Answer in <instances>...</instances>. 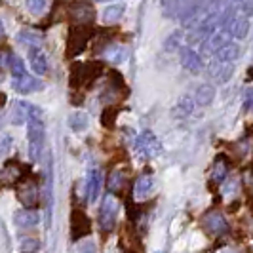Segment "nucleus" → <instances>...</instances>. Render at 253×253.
Returning <instances> with one entry per match:
<instances>
[{
    "mask_svg": "<svg viewBox=\"0 0 253 253\" xmlns=\"http://www.w3.org/2000/svg\"><path fill=\"white\" fill-rule=\"evenodd\" d=\"M19 42L27 44L29 48H40V44H42V37H40L38 33H35V31L25 29V31H21V33H19Z\"/></svg>",
    "mask_w": 253,
    "mask_h": 253,
    "instance_id": "nucleus-22",
    "label": "nucleus"
},
{
    "mask_svg": "<svg viewBox=\"0 0 253 253\" xmlns=\"http://www.w3.org/2000/svg\"><path fill=\"white\" fill-rule=\"evenodd\" d=\"M29 114H31V103L13 101L12 111H10L12 124H15V126H21L23 122H27V120H29Z\"/></svg>",
    "mask_w": 253,
    "mask_h": 253,
    "instance_id": "nucleus-13",
    "label": "nucleus"
},
{
    "mask_svg": "<svg viewBox=\"0 0 253 253\" xmlns=\"http://www.w3.org/2000/svg\"><path fill=\"white\" fill-rule=\"evenodd\" d=\"M181 2L183 0H162V6H164V10L169 15H173V13H177V8L181 6Z\"/></svg>",
    "mask_w": 253,
    "mask_h": 253,
    "instance_id": "nucleus-29",
    "label": "nucleus"
},
{
    "mask_svg": "<svg viewBox=\"0 0 253 253\" xmlns=\"http://www.w3.org/2000/svg\"><path fill=\"white\" fill-rule=\"evenodd\" d=\"M244 109L253 111V88H248L246 93H244Z\"/></svg>",
    "mask_w": 253,
    "mask_h": 253,
    "instance_id": "nucleus-30",
    "label": "nucleus"
},
{
    "mask_svg": "<svg viewBox=\"0 0 253 253\" xmlns=\"http://www.w3.org/2000/svg\"><path fill=\"white\" fill-rule=\"evenodd\" d=\"M17 198L19 202L25 206L27 210H35L38 206V187L37 183L33 181H27L23 183L19 189H17Z\"/></svg>",
    "mask_w": 253,
    "mask_h": 253,
    "instance_id": "nucleus-7",
    "label": "nucleus"
},
{
    "mask_svg": "<svg viewBox=\"0 0 253 253\" xmlns=\"http://www.w3.org/2000/svg\"><path fill=\"white\" fill-rule=\"evenodd\" d=\"M192 109H194V99H190V97H183V99L175 105V109H173V116H175V118H183V116H187V114L192 113Z\"/></svg>",
    "mask_w": 253,
    "mask_h": 253,
    "instance_id": "nucleus-24",
    "label": "nucleus"
},
{
    "mask_svg": "<svg viewBox=\"0 0 253 253\" xmlns=\"http://www.w3.org/2000/svg\"><path fill=\"white\" fill-rule=\"evenodd\" d=\"M202 225L213 236H221V234H225L228 230L227 219L223 217V213H219V211H208L202 219Z\"/></svg>",
    "mask_w": 253,
    "mask_h": 253,
    "instance_id": "nucleus-4",
    "label": "nucleus"
},
{
    "mask_svg": "<svg viewBox=\"0 0 253 253\" xmlns=\"http://www.w3.org/2000/svg\"><path fill=\"white\" fill-rule=\"evenodd\" d=\"M126 57H127V50L124 46H118V44L107 51V59H109V61H114V63H120V61H124Z\"/></svg>",
    "mask_w": 253,
    "mask_h": 253,
    "instance_id": "nucleus-25",
    "label": "nucleus"
},
{
    "mask_svg": "<svg viewBox=\"0 0 253 253\" xmlns=\"http://www.w3.org/2000/svg\"><path fill=\"white\" fill-rule=\"evenodd\" d=\"M152 189H154V177L152 175H141L135 183H133V196L137 200H145L151 196Z\"/></svg>",
    "mask_w": 253,
    "mask_h": 253,
    "instance_id": "nucleus-11",
    "label": "nucleus"
},
{
    "mask_svg": "<svg viewBox=\"0 0 253 253\" xmlns=\"http://www.w3.org/2000/svg\"><path fill=\"white\" fill-rule=\"evenodd\" d=\"M13 89L19 91V93H33V91L42 89V82L38 78H35L33 75L25 73V75L13 78Z\"/></svg>",
    "mask_w": 253,
    "mask_h": 253,
    "instance_id": "nucleus-8",
    "label": "nucleus"
},
{
    "mask_svg": "<svg viewBox=\"0 0 253 253\" xmlns=\"http://www.w3.org/2000/svg\"><path fill=\"white\" fill-rule=\"evenodd\" d=\"M10 69H12V75L13 78H17V76L25 75V65H23V61L17 57V55H12V61H10Z\"/></svg>",
    "mask_w": 253,
    "mask_h": 253,
    "instance_id": "nucleus-26",
    "label": "nucleus"
},
{
    "mask_svg": "<svg viewBox=\"0 0 253 253\" xmlns=\"http://www.w3.org/2000/svg\"><path fill=\"white\" fill-rule=\"evenodd\" d=\"M23 173L25 169L19 162H13V160L6 162L0 169V187H13L23 179Z\"/></svg>",
    "mask_w": 253,
    "mask_h": 253,
    "instance_id": "nucleus-3",
    "label": "nucleus"
},
{
    "mask_svg": "<svg viewBox=\"0 0 253 253\" xmlns=\"http://www.w3.org/2000/svg\"><path fill=\"white\" fill-rule=\"evenodd\" d=\"M116 217H118V202L109 192L103 200L101 210H99V225H101L103 232H111L116 227Z\"/></svg>",
    "mask_w": 253,
    "mask_h": 253,
    "instance_id": "nucleus-2",
    "label": "nucleus"
},
{
    "mask_svg": "<svg viewBox=\"0 0 253 253\" xmlns=\"http://www.w3.org/2000/svg\"><path fill=\"white\" fill-rule=\"evenodd\" d=\"M124 10H126V6H124V4H113V6H107V8L103 10V13H101L103 23L111 25V23L120 21V17L124 15Z\"/></svg>",
    "mask_w": 253,
    "mask_h": 253,
    "instance_id": "nucleus-18",
    "label": "nucleus"
},
{
    "mask_svg": "<svg viewBox=\"0 0 253 253\" xmlns=\"http://www.w3.org/2000/svg\"><path fill=\"white\" fill-rule=\"evenodd\" d=\"M4 37V25H2V21H0V38Z\"/></svg>",
    "mask_w": 253,
    "mask_h": 253,
    "instance_id": "nucleus-33",
    "label": "nucleus"
},
{
    "mask_svg": "<svg viewBox=\"0 0 253 253\" xmlns=\"http://www.w3.org/2000/svg\"><path fill=\"white\" fill-rule=\"evenodd\" d=\"M124 185H126V173H124V171L116 169V171H113V173L109 175L107 189H109V192H111V194H118L120 190L124 189Z\"/></svg>",
    "mask_w": 253,
    "mask_h": 253,
    "instance_id": "nucleus-21",
    "label": "nucleus"
},
{
    "mask_svg": "<svg viewBox=\"0 0 253 253\" xmlns=\"http://www.w3.org/2000/svg\"><path fill=\"white\" fill-rule=\"evenodd\" d=\"M228 173V162L225 156H217L213 166H211V179L215 181V183H221V181H225Z\"/></svg>",
    "mask_w": 253,
    "mask_h": 253,
    "instance_id": "nucleus-20",
    "label": "nucleus"
},
{
    "mask_svg": "<svg viewBox=\"0 0 253 253\" xmlns=\"http://www.w3.org/2000/svg\"><path fill=\"white\" fill-rule=\"evenodd\" d=\"M69 126L71 129H75V131H84L86 126H88V114L86 113H73L69 116Z\"/></svg>",
    "mask_w": 253,
    "mask_h": 253,
    "instance_id": "nucleus-23",
    "label": "nucleus"
},
{
    "mask_svg": "<svg viewBox=\"0 0 253 253\" xmlns=\"http://www.w3.org/2000/svg\"><path fill=\"white\" fill-rule=\"evenodd\" d=\"M213 97H215V89H213V86L202 84L200 88L196 89V93H194V103L200 105V107H208L210 103L213 101Z\"/></svg>",
    "mask_w": 253,
    "mask_h": 253,
    "instance_id": "nucleus-19",
    "label": "nucleus"
},
{
    "mask_svg": "<svg viewBox=\"0 0 253 253\" xmlns=\"http://www.w3.org/2000/svg\"><path fill=\"white\" fill-rule=\"evenodd\" d=\"M13 221H15V225L21 228H31V227H37L38 221H40V217L35 210H21V211H17L15 217H13Z\"/></svg>",
    "mask_w": 253,
    "mask_h": 253,
    "instance_id": "nucleus-17",
    "label": "nucleus"
},
{
    "mask_svg": "<svg viewBox=\"0 0 253 253\" xmlns=\"http://www.w3.org/2000/svg\"><path fill=\"white\" fill-rule=\"evenodd\" d=\"M215 57L217 61H223V63H234L240 57V46L232 44V42H227L225 46H221L215 51Z\"/></svg>",
    "mask_w": 253,
    "mask_h": 253,
    "instance_id": "nucleus-14",
    "label": "nucleus"
},
{
    "mask_svg": "<svg viewBox=\"0 0 253 253\" xmlns=\"http://www.w3.org/2000/svg\"><path fill=\"white\" fill-rule=\"evenodd\" d=\"M179 53H181V65H183L187 71L194 73V75H198V73L204 69L202 55H200L196 50H192V48H189V46H183V48H179Z\"/></svg>",
    "mask_w": 253,
    "mask_h": 253,
    "instance_id": "nucleus-6",
    "label": "nucleus"
},
{
    "mask_svg": "<svg viewBox=\"0 0 253 253\" xmlns=\"http://www.w3.org/2000/svg\"><path fill=\"white\" fill-rule=\"evenodd\" d=\"M71 17H73L75 23H88V21L93 19V8L86 2H76L73 6Z\"/></svg>",
    "mask_w": 253,
    "mask_h": 253,
    "instance_id": "nucleus-16",
    "label": "nucleus"
},
{
    "mask_svg": "<svg viewBox=\"0 0 253 253\" xmlns=\"http://www.w3.org/2000/svg\"><path fill=\"white\" fill-rule=\"evenodd\" d=\"M29 59H31V67L37 75H46L48 71V57L42 48H29Z\"/></svg>",
    "mask_w": 253,
    "mask_h": 253,
    "instance_id": "nucleus-9",
    "label": "nucleus"
},
{
    "mask_svg": "<svg viewBox=\"0 0 253 253\" xmlns=\"http://www.w3.org/2000/svg\"><path fill=\"white\" fill-rule=\"evenodd\" d=\"M12 135H0V156H4V154H8V152L12 151Z\"/></svg>",
    "mask_w": 253,
    "mask_h": 253,
    "instance_id": "nucleus-28",
    "label": "nucleus"
},
{
    "mask_svg": "<svg viewBox=\"0 0 253 253\" xmlns=\"http://www.w3.org/2000/svg\"><path fill=\"white\" fill-rule=\"evenodd\" d=\"M88 232H89V219L82 211H75L73 213V238L80 240Z\"/></svg>",
    "mask_w": 253,
    "mask_h": 253,
    "instance_id": "nucleus-15",
    "label": "nucleus"
},
{
    "mask_svg": "<svg viewBox=\"0 0 253 253\" xmlns=\"http://www.w3.org/2000/svg\"><path fill=\"white\" fill-rule=\"evenodd\" d=\"M99 189H101V175L97 169H91L86 179V200L95 202L99 196Z\"/></svg>",
    "mask_w": 253,
    "mask_h": 253,
    "instance_id": "nucleus-12",
    "label": "nucleus"
},
{
    "mask_svg": "<svg viewBox=\"0 0 253 253\" xmlns=\"http://www.w3.org/2000/svg\"><path fill=\"white\" fill-rule=\"evenodd\" d=\"M232 73H234V65L232 63H223V61H213V65L210 67V75H211V78L215 80V82H219V84H223V82H227L228 78L232 76Z\"/></svg>",
    "mask_w": 253,
    "mask_h": 253,
    "instance_id": "nucleus-10",
    "label": "nucleus"
},
{
    "mask_svg": "<svg viewBox=\"0 0 253 253\" xmlns=\"http://www.w3.org/2000/svg\"><path fill=\"white\" fill-rule=\"evenodd\" d=\"M44 113L31 105V114L27 120V135H29V151H31V160H38L40 152L44 149Z\"/></svg>",
    "mask_w": 253,
    "mask_h": 253,
    "instance_id": "nucleus-1",
    "label": "nucleus"
},
{
    "mask_svg": "<svg viewBox=\"0 0 253 253\" xmlns=\"http://www.w3.org/2000/svg\"><path fill=\"white\" fill-rule=\"evenodd\" d=\"M242 12L246 15H253V0H242Z\"/></svg>",
    "mask_w": 253,
    "mask_h": 253,
    "instance_id": "nucleus-32",
    "label": "nucleus"
},
{
    "mask_svg": "<svg viewBox=\"0 0 253 253\" xmlns=\"http://www.w3.org/2000/svg\"><path fill=\"white\" fill-rule=\"evenodd\" d=\"M2 120H4V116H2V113H0V127L4 126V122H2Z\"/></svg>",
    "mask_w": 253,
    "mask_h": 253,
    "instance_id": "nucleus-34",
    "label": "nucleus"
},
{
    "mask_svg": "<svg viewBox=\"0 0 253 253\" xmlns=\"http://www.w3.org/2000/svg\"><path fill=\"white\" fill-rule=\"evenodd\" d=\"M137 147H139V151L147 156V158H154V156H158L160 151H162V145H160V141L156 139V135L152 133V131H143L139 137H137Z\"/></svg>",
    "mask_w": 253,
    "mask_h": 253,
    "instance_id": "nucleus-5",
    "label": "nucleus"
},
{
    "mask_svg": "<svg viewBox=\"0 0 253 253\" xmlns=\"http://www.w3.org/2000/svg\"><path fill=\"white\" fill-rule=\"evenodd\" d=\"M10 61H12V53L6 50H0V69L10 67Z\"/></svg>",
    "mask_w": 253,
    "mask_h": 253,
    "instance_id": "nucleus-31",
    "label": "nucleus"
},
{
    "mask_svg": "<svg viewBox=\"0 0 253 253\" xmlns=\"http://www.w3.org/2000/svg\"><path fill=\"white\" fill-rule=\"evenodd\" d=\"M25 4L33 13H42L46 4H48V0H25Z\"/></svg>",
    "mask_w": 253,
    "mask_h": 253,
    "instance_id": "nucleus-27",
    "label": "nucleus"
}]
</instances>
